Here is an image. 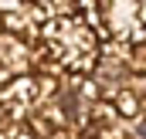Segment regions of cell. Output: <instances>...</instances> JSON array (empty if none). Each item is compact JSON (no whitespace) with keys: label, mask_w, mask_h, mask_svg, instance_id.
Returning <instances> with one entry per match:
<instances>
[{"label":"cell","mask_w":146,"mask_h":139,"mask_svg":"<svg viewBox=\"0 0 146 139\" xmlns=\"http://www.w3.org/2000/svg\"><path fill=\"white\" fill-rule=\"evenodd\" d=\"M21 0H0V10H17Z\"/></svg>","instance_id":"cell-1"}]
</instances>
